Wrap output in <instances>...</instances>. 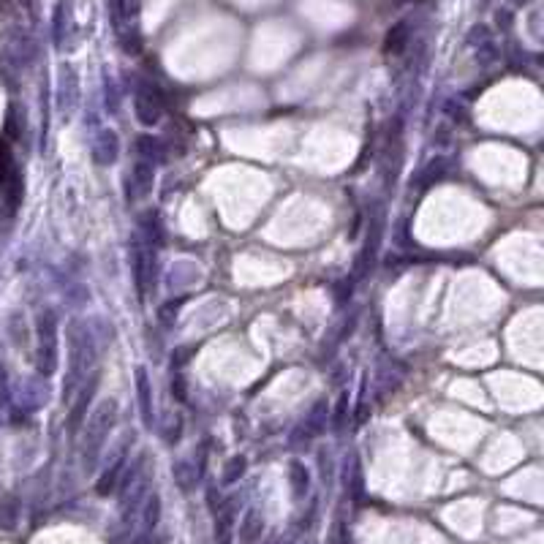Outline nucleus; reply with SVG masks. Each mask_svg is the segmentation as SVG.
Returning a JSON list of instances; mask_svg holds the SVG:
<instances>
[{
	"label": "nucleus",
	"mask_w": 544,
	"mask_h": 544,
	"mask_svg": "<svg viewBox=\"0 0 544 544\" xmlns=\"http://www.w3.org/2000/svg\"><path fill=\"white\" fill-rule=\"evenodd\" d=\"M264 534V517L256 512V509H248L242 523H239V542L242 544H253L261 539Z\"/></svg>",
	"instance_id": "4"
},
{
	"label": "nucleus",
	"mask_w": 544,
	"mask_h": 544,
	"mask_svg": "<svg viewBox=\"0 0 544 544\" xmlns=\"http://www.w3.org/2000/svg\"><path fill=\"white\" fill-rule=\"evenodd\" d=\"M158 520H161V498L153 493V495L147 498V509H145V528L153 531L158 525Z\"/></svg>",
	"instance_id": "8"
},
{
	"label": "nucleus",
	"mask_w": 544,
	"mask_h": 544,
	"mask_svg": "<svg viewBox=\"0 0 544 544\" xmlns=\"http://www.w3.org/2000/svg\"><path fill=\"white\" fill-rule=\"evenodd\" d=\"M14 523H16V501L14 498H5L3 504H0V528H14Z\"/></svg>",
	"instance_id": "9"
},
{
	"label": "nucleus",
	"mask_w": 544,
	"mask_h": 544,
	"mask_svg": "<svg viewBox=\"0 0 544 544\" xmlns=\"http://www.w3.org/2000/svg\"><path fill=\"white\" fill-rule=\"evenodd\" d=\"M150 177H153V166L137 163V169H134V182L139 185V193H147V191H150Z\"/></svg>",
	"instance_id": "10"
},
{
	"label": "nucleus",
	"mask_w": 544,
	"mask_h": 544,
	"mask_svg": "<svg viewBox=\"0 0 544 544\" xmlns=\"http://www.w3.org/2000/svg\"><path fill=\"white\" fill-rule=\"evenodd\" d=\"M292 487H294V498H303L308 493V471L300 463L292 466Z\"/></svg>",
	"instance_id": "6"
},
{
	"label": "nucleus",
	"mask_w": 544,
	"mask_h": 544,
	"mask_svg": "<svg viewBox=\"0 0 544 544\" xmlns=\"http://www.w3.org/2000/svg\"><path fill=\"white\" fill-rule=\"evenodd\" d=\"M93 389H95V379L90 381V387L82 392V400H79L77 405H74V411H71V430H77L79 427V422H82V416H84V411H87V403H90Z\"/></svg>",
	"instance_id": "7"
},
{
	"label": "nucleus",
	"mask_w": 544,
	"mask_h": 544,
	"mask_svg": "<svg viewBox=\"0 0 544 544\" xmlns=\"http://www.w3.org/2000/svg\"><path fill=\"white\" fill-rule=\"evenodd\" d=\"M242 473H245V458H232L229 466H226V473H224V482L232 484V482H237Z\"/></svg>",
	"instance_id": "12"
},
{
	"label": "nucleus",
	"mask_w": 544,
	"mask_h": 544,
	"mask_svg": "<svg viewBox=\"0 0 544 544\" xmlns=\"http://www.w3.org/2000/svg\"><path fill=\"white\" fill-rule=\"evenodd\" d=\"M120 468H123V460H117L115 466H112V471L98 482V493L101 495H109L112 490H115V482H117V473H120Z\"/></svg>",
	"instance_id": "11"
},
{
	"label": "nucleus",
	"mask_w": 544,
	"mask_h": 544,
	"mask_svg": "<svg viewBox=\"0 0 544 544\" xmlns=\"http://www.w3.org/2000/svg\"><path fill=\"white\" fill-rule=\"evenodd\" d=\"M115 414H117V403L112 400V403H104V405L93 414V419L87 422V438H90V455H84V466L87 468L93 466V460H95V455H98L104 438L109 436V430H112V425H115Z\"/></svg>",
	"instance_id": "2"
},
{
	"label": "nucleus",
	"mask_w": 544,
	"mask_h": 544,
	"mask_svg": "<svg viewBox=\"0 0 544 544\" xmlns=\"http://www.w3.org/2000/svg\"><path fill=\"white\" fill-rule=\"evenodd\" d=\"M0 191L5 196L8 210L14 213L19 207V202H22V174H19V169H16L5 142H0Z\"/></svg>",
	"instance_id": "1"
},
{
	"label": "nucleus",
	"mask_w": 544,
	"mask_h": 544,
	"mask_svg": "<svg viewBox=\"0 0 544 544\" xmlns=\"http://www.w3.org/2000/svg\"><path fill=\"white\" fill-rule=\"evenodd\" d=\"M38 340H41L38 362L47 357V362L41 365V373L49 376L55 370V365H58V324H55V316L49 311L41 313V318H38Z\"/></svg>",
	"instance_id": "3"
},
{
	"label": "nucleus",
	"mask_w": 544,
	"mask_h": 544,
	"mask_svg": "<svg viewBox=\"0 0 544 544\" xmlns=\"http://www.w3.org/2000/svg\"><path fill=\"white\" fill-rule=\"evenodd\" d=\"M137 389H139V405H142V416L145 422L150 425L153 422V403H150V381H147V373L145 368L137 370Z\"/></svg>",
	"instance_id": "5"
}]
</instances>
